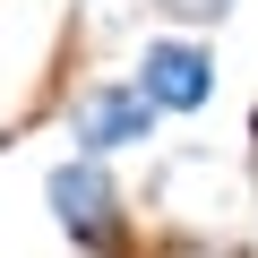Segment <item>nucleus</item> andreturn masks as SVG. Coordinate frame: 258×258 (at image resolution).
Segmentation results:
<instances>
[{
    "label": "nucleus",
    "mask_w": 258,
    "mask_h": 258,
    "mask_svg": "<svg viewBox=\"0 0 258 258\" xmlns=\"http://www.w3.org/2000/svg\"><path fill=\"white\" fill-rule=\"evenodd\" d=\"M43 207H52V224H60V241L78 258H138V207H129V189H120V172L103 155L69 147L43 172Z\"/></svg>",
    "instance_id": "nucleus-1"
},
{
    "label": "nucleus",
    "mask_w": 258,
    "mask_h": 258,
    "mask_svg": "<svg viewBox=\"0 0 258 258\" xmlns=\"http://www.w3.org/2000/svg\"><path fill=\"white\" fill-rule=\"evenodd\" d=\"M60 129H69V147H78V155H103V164H120V155H147V147H155L164 112L138 95V78H86V86L69 95Z\"/></svg>",
    "instance_id": "nucleus-2"
},
{
    "label": "nucleus",
    "mask_w": 258,
    "mask_h": 258,
    "mask_svg": "<svg viewBox=\"0 0 258 258\" xmlns=\"http://www.w3.org/2000/svg\"><path fill=\"white\" fill-rule=\"evenodd\" d=\"M129 78H138V95L164 112V120H198L215 103V43L207 35H181V26H155L138 52H129Z\"/></svg>",
    "instance_id": "nucleus-3"
},
{
    "label": "nucleus",
    "mask_w": 258,
    "mask_h": 258,
    "mask_svg": "<svg viewBox=\"0 0 258 258\" xmlns=\"http://www.w3.org/2000/svg\"><path fill=\"white\" fill-rule=\"evenodd\" d=\"M138 9H147L155 26H181V35H215L241 0H138Z\"/></svg>",
    "instance_id": "nucleus-4"
}]
</instances>
